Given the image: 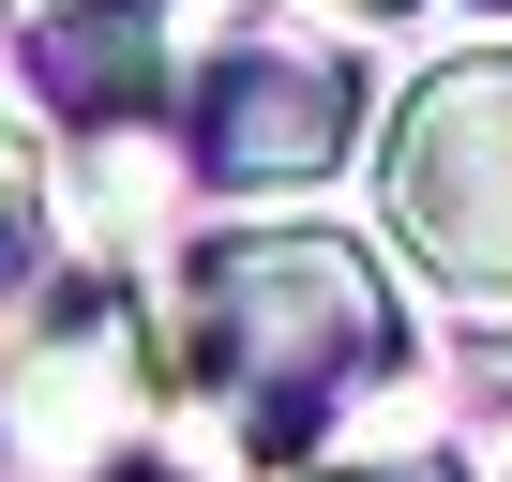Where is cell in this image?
I'll return each instance as SVG.
<instances>
[{"label":"cell","instance_id":"1","mask_svg":"<svg viewBox=\"0 0 512 482\" xmlns=\"http://www.w3.org/2000/svg\"><path fill=\"white\" fill-rule=\"evenodd\" d=\"M181 362L226 392L241 452H302L347 392L407 377V302L347 226H226L181 257Z\"/></svg>","mask_w":512,"mask_h":482},{"label":"cell","instance_id":"2","mask_svg":"<svg viewBox=\"0 0 512 482\" xmlns=\"http://www.w3.org/2000/svg\"><path fill=\"white\" fill-rule=\"evenodd\" d=\"M377 196H392V241L437 287L512 302V46H467L392 106Z\"/></svg>","mask_w":512,"mask_h":482},{"label":"cell","instance_id":"3","mask_svg":"<svg viewBox=\"0 0 512 482\" xmlns=\"http://www.w3.org/2000/svg\"><path fill=\"white\" fill-rule=\"evenodd\" d=\"M151 452V332L76 287L16 362H0V482H121Z\"/></svg>","mask_w":512,"mask_h":482},{"label":"cell","instance_id":"4","mask_svg":"<svg viewBox=\"0 0 512 482\" xmlns=\"http://www.w3.org/2000/svg\"><path fill=\"white\" fill-rule=\"evenodd\" d=\"M362 136V61L347 46H302V31H241L211 76H196V181H332Z\"/></svg>","mask_w":512,"mask_h":482},{"label":"cell","instance_id":"5","mask_svg":"<svg viewBox=\"0 0 512 482\" xmlns=\"http://www.w3.org/2000/svg\"><path fill=\"white\" fill-rule=\"evenodd\" d=\"M31 76L61 121H151L166 106V0H61L31 31Z\"/></svg>","mask_w":512,"mask_h":482},{"label":"cell","instance_id":"6","mask_svg":"<svg viewBox=\"0 0 512 482\" xmlns=\"http://www.w3.org/2000/svg\"><path fill=\"white\" fill-rule=\"evenodd\" d=\"M31 257H46V181H31V151L0 136V302L31 287Z\"/></svg>","mask_w":512,"mask_h":482},{"label":"cell","instance_id":"7","mask_svg":"<svg viewBox=\"0 0 512 482\" xmlns=\"http://www.w3.org/2000/svg\"><path fill=\"white\" fill-rule=\"evenodd\" d=\"M317 482H467V467H437V452H407V467H317Z\"/></svg>","mask_w":512,"mask_h":482}]
</instances>
